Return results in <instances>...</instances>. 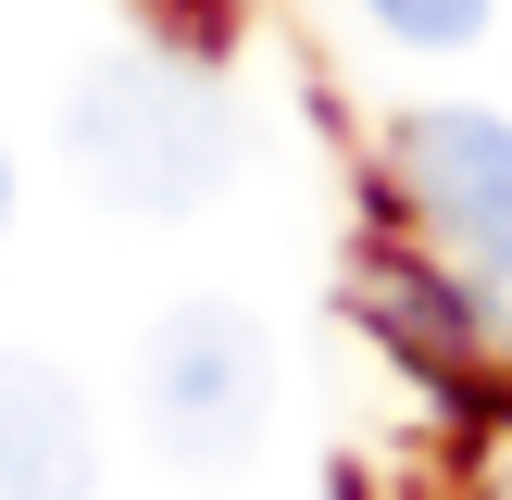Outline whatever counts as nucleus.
I'll return each mask as SVG.
<instances>
[{"label": "nucleus", "instance_id": "39448f33", "mask_svg": "<svg viewBox=\"0 0 512 500\" xmlns=\"http://www.w3.org/2000/svg\"><path fill=\"white\" fill-rule=\"evenodd\" d=\"M375 25H388V38H413V50H463L475 25L500 13V0H363Z\"/></svg>", "mask_w": 512, "mask_h": 500}, {"label": "nucleus", "instance_id": "7ed1b4c3", "mask_svg": "<svg viewBox=\"0 0 512 500\" xmlns=\"http://www.w3.org/2000/svg\"><path fill=\"white\" fill-rule=\"evenodd\" d=\"M400 200L450 250V275L512 288V125L500 113H463V100L413 113L400 125Z\"/></svg>", "mask_w": 512, "mask_h": 500}, {"label": "nucleus", "instance_id": "f257e3e1", "mask_svg": "<svg viewBox=\"0 0 512 500\" xmlns=\"http://www.w3.org/2000/svg\"><path fill=\"white\" fill-rule=\"evenodd\" d=\"M63 150L113 213H188L238 163V113L175 50H100L75 75V100H63Z\"/></svg>", "mask_w": 512, "mask_h": 500}, {"label": "nucleus", "instance_id": "f03ea898", "mask_svg": "<svg viewBox=\"0 0 512 500\" xmlns=\"http://www.w3.org/2000/svg\"><path fill=\"white\" fill-rule=\"evenodd\" d=\"M138 413H150V438H163L175 463H238V450L263 438V413H275V350H263V325H250L238 300H188V313H163L150 350H138Z\"/></svg>", "mask_w": 512, "mask_h": 500}, {"label": "nucleus", "instance_id": "423d86ee", "mask_svg": "<svg viewBox=\"0 0 512 500\" xmlns=\"http://www.w3.org/2000/svg\"><path fill=\"white\" fill-rule=\"evenodd\" d=\"M0 213H13V163H0Z\"/></svg>", "mask_w": 512, "mask_h": 500}, {"label": "nucleus", "instance_id": "20e7f679", "mask_svg": "<svg viewBox=\"0 0 512 500\" xmlns=\"http://www.w3.org/2000/svg\"><path fill=\"white\" fill-rule=\"evenodd\" d=\"M88 475H100V425L75 375L38 350H0V500H88Z\"/></svg>", "mask_w": 512, "mask_h": 500}]
</instances>
